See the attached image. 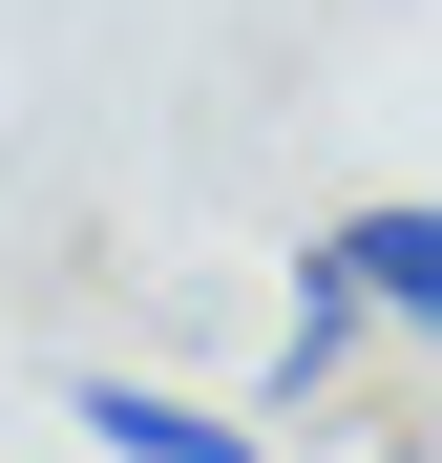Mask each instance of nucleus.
<instances>
[{
    "label": "nucleus",
    "instance_id": "1",
    "mask_svg": "<svg viewBox=\"0 0 442 463\" xmlns=\"http://www.w3.org/2000/svg\"><path fill=\"white\" fill-rule=\"evenodd\" d=\"M316 253L358 274V317H380V337H421V358H442V190H380V211H337Z\"/></svg>",
    "mask_w": 442,
    "mask_h": 463
},
{
    "label": "nucleus",
    "instance_id": "2",
    "mask_svg": "<svg viewBox=\"0 0 442 463\" xmlns=\"http://www.w3.org/2000/svg\"><path fill=\"white\" fill-rule=\"evenodd\" d=\"M63 421H85L106 463H274L253 421H211V401H169V379H63Z\"/></svg>",
    "mask_w": 442,
    "mask_h": 463
},
{
    "label": "nucleus",
    "instance_id": "3",
    "mask_svg": "<svg viewBox=\"0 0 442 463\" xmlns=\"http://www.w3.org/2000/svg\"><path fill=\"white\" fill-rule=\"evenodd\" d=\"M358 358H380V317H358V274H337V253H295V317H274V421H295V401H337Z\"/></svg>",
    "mask_w": 442,
    "mask_h": 463
}]
</instances>
